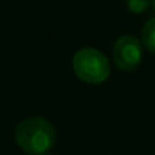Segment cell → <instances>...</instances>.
<instances>
[{"mask_svg":"<svg viewBox=\"0 0 155 155\" xmlns=\"http://www.w3.org/2000/svg\"><path fill=\"white\" fill-rule=\"evenodd\" d=\"M14 140L28 155H46L56 143V131L47 119L31 116L15 126Z\"/></svg>","mask_w":155,"mask_h":155,"instance_id":"1","label":"cell"},{"mask_svg":"<svg viewBox=\"0 0 155 155\" xmlns=\"http://www.w3.org/2000/svg\"><path fill=\"white\" fill-rule=\"evenodd\" d=\"M71 65L74 74L82 82L90 85H101L108 79L111 73L108 58L94 47L79 49L73 56Z\"/></svg>","mask_w":155,"mask_h":155,"instance_id":"2","label":"cell"},{"mask_svg":"<svg viewBox=\"0 0 155 155\" xmlns=\"http://www.w3.org/2000/svg\"><path fill=\"white\" fill-rule=\"evenodd\" d=\"M143 59V44L132 35H122L114 41L113 61L116 67L125 73L137 70Z\"/></svg>","mask_w":155,"mask_h":155,"instance_id":"3","label":"cell"},{"mask_svg":"<svg viewBox=\"0 0 155 155\" xmlns=\"http://www.w3.org/2000/svg\"><path fill=\"white\" fill-rule=\"evenodd\" d=\"M141 44L143 47L155 55V17L149 18L141 28Z\"/></svg>","mask_w":155,"mask_h":155,"instance_id":"4","label":"cell"},{"mask_svg":"<svg viewBox=\"0 0 155 155\" xmlns=\"http://www.w3.org/2000/svg\"><path fill=\"white\" fill-rule=\"evenodd\" d=\"M125 5L132 14H144L152 6V0H125Z\"/></svg>","mask_w":155,"mask_h":155,"instance_id":"5","label":"cell"},{"mask_svg":"<svg viewBox=\"0 0 155 155\" xmlns=\"http://www.w3.org/2000/svg\"><path fill=\"white\" fill-rule=\"evenodd\" d=\"M152 9L155 11V0H152Z\"/></svg>","mask_w":155,"mask_h":155,"instance_id":"6","label":"cell"},{"mask_svg":"<svg viewBox=\"0 0 155 155\" xmlns=\"http://www.w3.org/2000/svg\"><path fill=\"white\" fill-rule=\"evenodd\" d=\"M46 155H56V153H46Z\"/></svg>","mask_w":155,"mask_h":155,"instance_id":"7","label":"cell"}]
</instances>
